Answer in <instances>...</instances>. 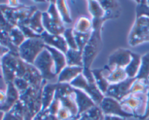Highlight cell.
Here are the masks:
<instances>
[{
  "instance_id": "1",
  "label": "cell",
  "mask_w": 149,
  "mask_h": 120,
  "mask_svg": "<svg viewBox=\"0 0 149 120\" xmlns=\"http://www.w3.org/2000/svg\"><path fill=\"white\" fill-rule=\"evenodd\" d=\"M1 64L6 84L13 82L16 78H23L26 74L27 63L19 57L18 54L11 51L1 58Z\"/></svg>"
},
{
  "instance_id": "2",
  "label": "cell",
  "mask_w": 149,
  "mask_h": 120,
  "mask_svg": "<svg viewBox=\"0 0 149 120\" xmlns=\"http://www.w3.org/2000/svg\"><path fill=\"white\" fill-rule=\"evenodd\" d=\"M103 23H93V32L82 52L84 69H91V66L102 48L101 30Z\"/></svg>"
},
{
  "instance_id": "3",
  "label": "cell",
  "mask_w": 149,
  "mask_h": 120,
  "mask_svg": "<svg viewBox=\"0 0 149 120\" xmlns=\"http://www.w3.org/2000/svg\"><path fill=\"white\" fill-rule=\"evenodd\" d=\"M42 24L45 31L50 34L63 35L65 31L64 23L58 13L55 1H50L48 10L42 13Z\"/></svg>"
},
{
  "instance_id": "4",
  "label": "cell",
  "mask_w": 149,
  "mask_h": 120,
  "mask_svg": "<svg viewBox=\"0 0 149 120\" xmlns=\"http://www.w3.org/2000/svg\"><path fill=\"white\" fill-rule=\"evenodd\" d=\"M148 94H130L121 101L123 110L134 117L141 119L146 112Z\"/></svg>"
},
{
  "instance_id": "5",
  "label": "cell",
  "mask_w": 149,
  "mask_h": 120,
  "mask_svg": "<svg viewBox=\"0 0 149 120\" xmlns=\"http://www.w3.org/2000/svg\"><path fill=\"white\" fill-rule=\"evenodd\" d=\"M40 72L45 81L49 83H58V75L55 73V64L50 52L45 49L35 60L33 64Z\"/></svg>"
},
{
  "instance_id": "6",
  "label": "cell",
  "mask_w": 149,
  "mask_h": 120,
  "mask_svg": "<svg viewBox=\"0 0 149 120\" xmlns=\"http://www.w3.org/2000/svg\"><path fill=\"white\" fill-rule=\"evenodd\" d=\"M45 49V44L42 38L26 39L18 47V55L26 63L33 65L39 54Z\"/></svg>"
},
{
  "instance_id": "7",
  "label": "cell",
  "mask_w": 149,
  "mask_h": 120,
  "mask_svg": "<svg viewBox=\"0 0 149 120\" xmlns=\"http://www.w3.org/2000/svg\"><path fill=\"white\" fill-rule=\"evenodd\" d=\"M149 42V17H137L128 38L129 45L132 47Z\"/></svg>"
},
{
  "instance_id": "8",
  "label": "cell",
  "mask_w": 149,
  "mask_h": 120,
  "mask_svg": "<svg viewBox=\"0 0 149 120\" xmlns=\"http://www.w3.org/2000/svg\"><path fill=\"white\" fill-rule=\"evenodd\" d=\"M70 84L74 88L81 90L87 93L97 106L100 104L105 97L104 95L99 90L95 82H88L82 74L73 80Z\"/></svg>"
},
{
  "instance_id": "9",
  "label": "cell",
  "mask_w": 149,
  "mask_h": 120,
  "mask_svg": "<svg viewBox=\"0 0 149 120\" xmlns=\"http://www.w3.org/2000/svg\"><path fill=\"white\" fill-rule=\"evenodd\" d=\"M135 80L136 78H127L122 82L110 84L105 96L113 98L121 102L130 94V88Z\"/></svg>"
},
{
  "instance_id": "10",
  "label": "cell",
  "mask_w": 149,
  "mask_h": 120,
  "mask_svg": "<svg viewBox=\"0 0 149 120\" xmlns=\"http://www.w3.org/2000/svg\"><path fill=\"white\" fill-rule=\"evenodd\" d=\"M104 115H110V116H116L120 117L127 119L129 117H132V115L126 113L123 110L121 102L118 101L113 98L105 96L103 100L99 105Z\"/></svg>"
},
{
  "instance_id": "11",
  "label": "cell",
  "mask_w": 149,
  "mask_h": 120,
  "mask_svg": "<svg viewBox=\"0 0 149 120\" xmlns=\"http://www.w3.org/2000/svg\"><path fill=\"white\" fill-rule=\"evenodd\" d=\"M132 52L125 48H119L109 57L108 67L111 70L115 68H125L132 60Z\"/></svg>"
},
{
  "instance_id": "12",
  "label": "cell",
  "mask_w": 149,
  "mask_h": 120,
  "mask_svg": "<svg viewBox=\"0 0 149 120\" xmlns=\"http://www.w3.org/2000/svg\"><path fill=\"white\" fill-rule=\"evenodd\" d=\"M29 83L30 87L41 89L47 82L45 81L37 68L32 64H26V71L23 77Z\"/></svg>"
},
{
  "instance_id": "13",
  "label": "cell",
  "mask_w": 149,
  "mask_h": 120,
  "mask_svg": "<svg viewBox=\"0 0 149 120\" xmlns=\"http://www.w3.org/2000/svg\"><path fill=\"white\" fill-rule=\"evenodd\" d=\"M74 98L79 110V117L81 116L87 111L96 106L93 99L84 91L74 88Z\"/></svg>"
},
{
  "instance_id": "14",
  "label": "cell",
  "mask_w": 149,
  "mask_h": 120,
  "mask_svg": "<svg viewBox=\"0 0 149 120\" xmlns=\"http://www.w3.org/2000/svg\"><path fill=\"white\" fill-rule=\"evenodd\" d=\"M41 38L45 42V45L55 48L64 54L66 53L68 50V47L63 35L50 34L45 31L42 34H41Z\"/></svg>"
},
{
  "instance_id": "15",
  "label": "cell",
  "mask_w": 149,
  "mask_h": 120,
  "mask_svg": "<svg viewBox=\"0 0 149 120\" xmlns=\"http://www.w3.org/2000/svg\"><path fill=\"white\" fill-rule=\"evenodd\" d=\"M6 100L3 104L0 105V111L4 113L9 112L15 103L20 100V93L13 82L7 83Z\"/></svg>"
},
{
  "instance_id": "16",
  "label": "cell",
  "mask_w": 149,
  "mask_h": 120,
  "mask_svg": "<svg viewBox=\"0 0 149 120\" xmlns=\"http://www.w3.org/2000/svg\"><path fill=\"white\" fill-rule=\"evenodd\" d=\"M57 87H58V83L47 82L44 85L42 92V111L47 110L51 103H52L55 98Z\"/></svg>"
},
{
  "instance_id": "17",
  "label": "cell",
  "mask_w": 149,
  "mask_h": 120,
  "mask_svg": "<svg viewBox=\"0 0 149 120\" xmlns=\"http://www.w3.org/2000/svg\"><path fill=\"white\" fill-rule=\"evenodd\" d=\"M84 71L83 67L69 66H67L58 76V83L70 84L73 80L81 74Z\"/></svg>"
},
{
  "instance_id": "18",
  "label": "cell",
  "mask_w": 149,
  "mask_h": 120,
  "mask_svg": "<svg viewBox=\"0 0 149 120\" xmlns=\"http://www.w3.org/2000/svg\"><path fill=\"white\" fill-rule=\"evenodd\" d=\"M103 71L105 77L110 84L122 82L128 78L125 68H115L113 70H111L106 65L103 68Z\"/></svg>"
},
{
  "instance_id": "19",
  "label": "cell",
  "mask_w": 149,
  "mask_h": 120,
  "mask_svg": "<svg viewBox=\"0 0 149 120\" xmlns=\"http://www.w3.org/2000/svg\"><path fill=\"white\" fill-rule=\"evenodd\" d=\"M45 49L47 50L52 55V60H53L54 64H55V73L58 76V74L62 71V70L67 66L65 55L61 51L52 47L47 46V45H45Z\"/></svg>"
},
{
  "instance_id": "20",
  "label": "cell",
  "mask_w": 149,
  "mask_h": 120,
  "mask_svg": "<svg viewBox=\"0 0 149 120\" xmlns=\"http://www.w3.org/2000/svg\"><path fill=\"white\" fill-rule=\"evenodd\" d=\"M99 3L105 10L104 20L117 18L121 13L119 4L116 1H99Z\"/></svg>"
},
{
  "instance_id": "21",
  "label": "cell",
  "mask_w": 149,
  "mask_h": 120,
  "mask_svg": "<svg viewBox=\"0 0 149 120\" xmlns=\"http://www.w3.org/2000/svg\"><path fill=\"white\" fill-rule=\"evenodd\" d=\"M25 26H27L35 32L36 34H42L45 31V29L42 24V13L39 10H36L33 15L28 20L27 23Z\"/></svg>"
},
{
  "instance_id": "22",
  "label": "cell",
  "mask_w": 149,
  "mask_h": 120,
  "mask_svg": "<svg viewBox=\"0 0 149 120\" xmlns=\"http://www.w3.org/2000/svg\"><path fill=\"white\" fill-rule=\"evenodd\" d=\"M141 58L142 55L140 54L132 52V60L125 68L128 78H136L141 68Z\"/></svg>"
},
{
  "instance_id": "23",
  "label": "cell",
  "mask_w": 149,
  "mask_h": 120,
  "mask_svg": "<svg viewBox=\"0 0 149 120\" xmlns=\"http://www.w3.org/2000/svg\"><path fill=\"white\" fill-rule=\"evenodd\" d=\"M73 29L77 33H84L93 31V20L86 16H80L76 20Z\"/></svg>"
},
{
  "instance_id": "24",
  "label": "cell",
  "mask_w": 149,
  "mask_h": 120,
  "mask_svg": "<svg viewBox=\"0 0 149 120\" xmlns=\"http://www.w3.org/2000/svg\"><path fill=\"white\" fill-rule=\"evenodd\" d=\"M92 73L94 76L95 81L96 84L98 87L99 90L105 96L108 89H109L110 84H109V82L106 80V77H105L103 68L92 69Z\"/></svg>"
},
{
  "instance_id": "25",
  "label": "cell",
  "mask_w": 149,
  "mask_h": 120,
  "mask_svg": "<svg viewBox=\"0 0 149 120\" xmlns=\"http://www.w3.org/2000/svg\"><path fill=\"white\" fill-rule=\"evenodd\" d=\"M65 55L67 61V66H69L83 67V55L82 52L80 50L68 49Z\"/></svg>"
},
{
  "instance_id": "26",
  "label": "cell",
  "mask_w": 149,
  "mask_h": 120,
  "mask_svg": "<svg viewBox=\"0 0 149 120\" xmlns=\"http://www.w3.org/2000/svg\"><path fill=\"white\" fill-rule=\"evenodd\" d=\"M3 120H24V109L20 100L9 112L4 114Z\"/></svg>"
},
{
  "instance_id": "27",
  "label": "cell",
  "mask_w": 149,
  "mask_h": 120,
  "mask_svg": "<svg viewBox=\"0 0 149 120\" xmlns=\"http://www.w3.org/2000/svg\"><path fill=\"white\" fill-rule=\"evenodd\" d=\"M88 10L93 20H104L105 10L97 1H88Z\"/></svg>"
},
{
  "instance_id": "28",
  "label": "cell",
  "mask_w": 149,
  "mask_h": 120,
  "mask_svg": "<svg viewBox=\"0 0 149 120\" xmlns=\"http://www.w3.org/2000/svg\"><path fill=\"white\" fill-rule=\"evenodd\" d=\"M55 4H56L58 13H59L63 22L64 23H67V24L72 23V19H71L69 9L67 5L66 1H63V0H58V1H55Z\"/></svg>"
},
{
  "instance_id": "29",
  "label": "cell",
  "mask_w": 149,
  "mask_h": 120,
  "mask_svg": "<svg viewBox=\"0 0 149 120\" xmlns=\"http://www.w3.org/2000/svg\"><path fill=\"white\" fill-rule=\"evenodd\" d=\"M10 41L15 47L18 48L23 42L26 41V38L22 31L18 27H13L9 32Z\"/></svg>"
},
{
  "instance_id": "30",
  "label": "cell",
  "mask_w": 149,
  "mask_h": 120,
  "mask_svg": "<svg viewBox=\"0 0 149 120\" xmlns=\"http://www.w3.org/2000/svg\"><path fill=\"white\" fill-rule=\"evenodd\" d=\"M137 80H149V52L142 55L139 72L136 77Z\"/></svg>"
},
{
  "instance_id": "31",
  "label": "cell",
  "mask_w": 149,
  "mask_h": 120,
  "mask_svg": "<svg viewBox=\"0 0 149 120\" xmlns=\"http://www.w3.org/2000/svg\"><path fill=\"white\" fill-rule=\"evenodd\" d=\"M149 92V80H137L134 82L130 88V94L144 93L148 94Z\"/></svg>"
},
{
  "instance_id": "32",
  "label": "cell",
  "mask_w": 149,
  "mask_h": 120,
  "mask_svg": "<svg viewBox=\"0 0 149 120\" xmlns=\"http://www.w3.org/2000/svg\"><path fill=\"white\" fill-rule=\"evenodd\" d=\"M82 116L86 120H103L105 115L99 106H95L83 114Z\"/></svg>"
},
{
  "instance_id": "33",
  "label": "cell",
  "mask_w": 149,
  "mask_h": 120,
  "mask_svg": "<svg viewBox=\"0 0 149 120\" xmlns=\"http://www.w3.org/2000/svg\"><path fill=\"white\" fill-rule=\"evenodd\" d=\"M92 32H93V31L87 32V33H77V32H75L74 31V36H75V39L76 42H77V46H78L79 50L83 52L84 47H85V46L88 43L89 40H90V36L92 35Z\"/></svg>"
},
{
  "instance_id": "34",
  "label": "cell",
  "mask_w": 149,
  "mask_h": 120,
  "mask_svg": "<svg viewBox=\"0 0 149 120\" xmlns=\"http://www.w3.org/2000/svg\"><path fill=\"white\" fill-rule=\"evenodd\" d=\"M63 36L64 39H65V42H66L68 49L79 50L78 46H77V42H76L75 36H74V29H73V28L65 29V31L63 33Z\"/></svg>"
},
{
  "instance_id": "35",
  "label": "cell",
  "mask_w": 149,
  "mask_h": 120,
  "mask_svg": "<svg viewBox=\"0 0 149 120\" xmlns=\"http://www.w3.org/2000/svg\"><path fill=\"white\" fill-rule=\"evenodd\" d=\"M13 84H14L15 87H16V89L17 90V91L19 92L20 94L24 93L28 88H29L30 86H29V83L26 82V80H24L23 78H16L15 79V80L13 81Z\"/></svg>"
},
{
  "instance_id": "36",
  "label": "cell",
  "mask_w": 149,
  "mask_h": 120,
  "mask_svg": "<svg viewBox=\"0 0 149 120\" xmlns=\"http://www.w3.org/2000/svg\"><path fill=\"white\" fill-rule=\"evenodd\" d=\"M136 17L140 16H147L149 17V7L146 1L140 2L136 9Z\"/></svg>"
},
{
  "instance_id": "37",
  "label": "cell",
  "mask_w": 149,
  "mask_h": 120,
  "mask_svg": "<svg viewBox=\"0 0 149 120\" xmlns=\"http://www.w3.org/2000/svg\"><path fill=\"white\" fill-rule=\"evenodd\" d=\"M33 120H53L52 116L49 114L47 111H41Z\"/></svg>"
},
{
  "instance_id": "38",
  "label": "cell",
  "mask_w": 149,
  "mask_h": 120,
  "mask_svg": "<svg viewBox=\"0 0 149 120\" xmlns=\"http://www.w3.org/2000/svg\"><path fill=\"white\" fill-rule=\"evenodd\" d=\"M103 120H127V119L120 117L116 116H110V115H105Z\"/></svg>"
},
{
  "instance_id": "39",
  "label": "cell",
  "mask_w": 149,
  "mask_h": 120,
  "mask_svg": "<svg viewBox=\"0 0 149 120\" xmlns=\"http://www.w3.org/2000/svg\"><path fill=\"white\" fill-rule=\"evenodd\" d=\"M149 117V92L148 93V101H147V107H146V112L145 115L141 118V120H144L147 118Z\"/></svg>"
},
{
  "instance_id": "40",
  "label": "cell",
  "mask_w": 149,
  "mask_h": 120,
  "mask_svg": "<svg viewBox=\"0 0 149 120\" xmlns=\"http://www.w3.org/2000/svg\"><path fill=\"white\" fill-rule=\"evenodd\" d=\"M4 114L3 112H1V111H0V120H3V118H4Z\"/></svg>"
},
{
  "instance_id": "41",
  "label": "cell",
  "mask_w": 149,
  "mask_h": 120,
  "mask_svg": "<svg viewBox=\"0 0 149 120\" xmlns=\"http://www.w3.org/2000/svg\"><path fill=\"white\" fill-rule=\"evenodd\" d=\"M77 120H86V119H85V118H84V117H83L82 115H81V116H80V117L79 118V119H77Z\"/></svg>"
},
{
  "instance_id": "42",
  "label": "cell",
  "mask_w": 149,
  "mask_h": 120,
  "mask_svg": "<svg viewBox=\"0 0 149 120\" xmlns=\"http://www.w3.org/2000/svg\"><path fill=\"white\" fill-rule=\"evenodd\" d=\"M148 7H149V3H148Z\"/></svg>"
}]
</instances>
